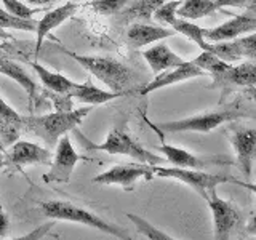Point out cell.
I'll use <instances>...</instances> for the list:
<instances>
[{
    "label": "cell",
    "instance_id": "13",
    "mask_svg": "<svg viewBox=\"0 0 256 240\" xmlns=\"http://www.w3.org/2000/svg\"><path fill=\"white\" fill-rule=\"evenodd\" d=\"M256 2L250 6V10L244 14H234L230 16V20L220 24V26L212 29H204V37L206 42L216 44V42H229L248 32L256 30Z\"/></svg>",
    "mask_w": 256,
    "mask_h": 240
},
{
    "label": "cell",
    "instance_id": "32",
    "mask_svg": "<svg viewBox=\"0 0 256 240\" xmlns=\"http://www.w3.org/2000/svg\"><path fill=\"white\" fill-rule=\"evenodd\" d=\"M53 226H54V222L53 221H48V222L42 224V226L36 228L34 230H30L29 234L21 236V237H16L13 240H42L45 236L50 234V230L53 229Z\"/></svg>",
    "mask_w": 256,
    "mask_h": 240
},
{
    "label": "cell",
    "instance_id": "38",
    "mask_svg": "<svg viewBox=\"0 0 256 240\" xmlns=\"http://www.w3.org/2000/svg\"><path fill=\"white\" fill-rule=\"evenodd\" d=\"M0 38H10V36L6 34L5 29H0Z\"/></svg>",
    "mask_w": 256,
    "mask_h": 240
},
{
    "label": "cell",
    "instance_id": "12",
    "mask_svg": "<svg viewBox=\"0 0 256 240\" xmlns=\"http://www.w3.org/2000/svg\"><path fill=\"white\" fill-rule=\"evenodd\" d=\"M157 150L162 152L165 158L174 166L180 168H192V170H205V168L210 166H226L232 165L234 162L221 154L216 156H196L192 152L182 149V148H176L172 144L162 142L160 146H157Z\"/></svg>",
    "mask_w": 256,
    "mask_h": 240
},
{
    "label": "cell",
    "instance_id": "8",
    "mask_svg": "<svg viewBox=\"0 0 256 240\" xmlns=\"http://www.w3.org/2000/svg\"><path fill=\"white\" fill-rule=\"evenodd\" d=\"M154 165L148 164H122L114 165L104 173L94 176V184H102V186H120L125 190H132L133 186L140 180L150 181L154 178Z\"/></svg>",
    "mask_w": 256,
    "mask_h": 240
},
{
    "label": "cell",
    "instance_id": "24",
    "mask_svg": "<svg viewBox=\"0 0 256 240\" xmlns=\"http://www.w3.org/2000/svg\"><path fill=\"white\" fill-rule=\"evenodd\" d=\"M220 6L214 0H182V4L176 8V14L184 20H200L218 12Z\"/></svg>",
    "mask_w": 256,
    "mask_h": 240
},
{
    "label": "cell",
    "instance_id": "19",
    "mask_svg": "<svg viewBox=\"0 0 256 240\" xmlns=\"http://www.w3.org/2000/svg\"><path fill=\"white\" fill-rule=\"evenodd\" d=\"M166 2L170 0H130L124 10L114 16V22L128 26L134 21H150L154 13Z\"/></svg>",
    "mask_w": 256,
    "mask_h": 240
},
{
    "label": "cell",
    "instance_id": "11",
    "mask_svg": "<svg viewBox=\"0 0 256 240\" xmlns=\"http://www.w3.org/2000/svg\"><path fill=\"white\" fill-rule=\"evenodd\" d=\"M84 160V157L77 154L74 146H72L70 138L68 134H64L62 138L56 144V150H54V158L50 164L52 168L50 172H46L44 174V181L46 184H64L70 181V174L74 172L76 165Z\"/></svg>",
    "mask_w": 256,
    "mask_h": 240
},
{
    "label": "cell",
    "instance_id": "40",
    "mask_svg": "<svg viewBox=\"0 0 256 240\" xmlns=\"http://www.w3.org/2000/svg\"><path fill=\"white\" fill-rule=\"evenodd\" d=\"M242 240H256V237L250 236V237H245V238H242Z\"/></svg>",
    "mask_w": 256,
    "mask_h": 240
},
{
    "label": "cell",
    "instance_id": "4",
    "mask_svg": "<svg viewBox=\"0 0 256 240\" xmlns=\"http://www.w3.org/2000/svg\"><path fill=\"white\" fill-rule=\"evenodd\" d=\"M246 112L244 109H238L236 106H229L218 110H208L204 114H197L192 117L172 120V122L162 124H150L156 132H166V133H178V132H196V133H210L220 125L232 122L240 117H245Z\"/></svg>",
    "mask_w": 256,
    "mask_h": 240
},
{
    "label": "cell",
    "instance_id": "30",
    "mask_svg": "<svg viewBox=\"0 0 256 240\" xmlns=\"http://www.w3.org/2000/svg\"><path fill=\"white\" fill-rule=\"evenodd\" d=\"M5 10L16 16V18H21V20H32V16L36 13H38V10L36 8H30L29 5L20 2V0H2Z\"/></svg>",
    "mask_w": 256,
    "mask_h": 240
},
{
    "label": "cell",
    "instance_id": "23",
    "mask_svg": "<svg viewBox=\"0 0 256 240\" xmlns=\"http://www.w3.org/2000/svg\"><path fill=\"white\" fill-rule=\"evenodd\" d=\"M32 69L36 70V74L38 76L40 82L44 84L45 88H48L50 92L56 93V94H61V96H68L70 98V90L74 86V82L70 78L64 77L62 74H58V72H53V70H48L46 68H44L42 64L38 62H30Z\"/></svg>",
    "mask_w": 256,
    "mask_h": 240
},
{
    "label": "cell",
    "instance_id": "27",
    "mask_svg": "<svg viewBox=\"0 0 256 240\" xmlns=\"http://www.w3.org/2000/svg\"><path fill=\"white\" fill-rule=\"evenodd\" d=\"M194 62L202 70H205L206 74H210L212 77L221 74V72H224L230 66L229 62H226V61H222L221 58H218V56H216L213 52H202L194 60Z\"/></svg>",
    "mask_w": 256,
    "mask_h": 240
},
{
    "label": "cell",
    "instance_id": "35",
    "mask_svg": "<svg viewBox=\"0 0 256 240\" xmlns=\"http://www.w3.org/2000/svg\"><path fill=\"white\" fill-rule=\"evenodd\" d=\"M245 232H246L248 236L256 237V210H254V213L252 214V218L248 220L246 226H245Z\"/></svg>",
    "mask_w": 256,
    "mask_h": 240
},
{
    "label": "cell",
    "instance_id": "28",
    "mask_svg": "<svg viewBox=\"0 0 256 240\" xmlns=\"http://www.w3.org/2000/svg\"><path fill=\"white\" fill-rule=\"evenodd\" d=\"M37 22L34 20H21L10 14L5 8L0 6V29H16V30H26V32H36Z\"/></svg>",
    "mask_w": 256,
    "mask_h": 240
},
{
    "label": "cell",
    "instance_id": "9",
    "mask_svg": "<svg viewBox=\"0 0 256 240\" xmlns=\"http://www.w3.org/2000/svg\"><path fill=\"white\" fill-rule=\"evenodd\" d=\"M181 4H182V0H170V2L164 4L154 13V18L158 22H164V24H168V26H172V29L174 32H178V34L190 38L192 42H196L200 48H202V52H210L212 44L205 40L204 28L196 26V24L190 22L189 20L180 18V16L176 14V8H178Z\"/></svg>",
    "mask_w": 256,
    "mask_h": 240
},
{
    "label": "cell",
    "instance_id": "26",
    "mask_svg": "<svg viewBox=\"0 0 256 240\" xmlns=\"http://www.w3.org/2000/svg\"><path fill=\"white\" fill-rule=\"evenodd\" d=\"M126 218H130V221L134 224L136 230H138L140 234H142L146 238H149V240H178V238H174L172 236H168L166 232L156 228L154 224H150L149 221H146L138 214L126 213Z\"/></svg>",
    "mask_w": 256,
    "mask_h": 240
},
{
    "label": "cell",
    "instance_id": "17",
    "mask_svg": "<svg viewBox=\"0 0 256 240\" xmlns=\"http://www.w3.org/2000/svg\"><path fill=\"white\" fill-rule=\"evenodd\" d=\"M210 52L226 62H234L240 58H248L256 62V32L242 38H234L229 42L212 44Z\"/></svg>",
    "mask_w": 256,
    "mask_h": 240
},
{
    "label": "cell",
    "instance_id": "14",
    "mask_svg": "<svg viewBox=\"0 0 256 240\" xmlns=\"http://www.w3.org/2000/svg\"><path fill=\"white\" fill-rule=\"evenodd\" d=\"M229 140L236 150L237 165L245 174V178L252 176V165L256 158V128L238 126L229 133Z\"/></svg>",
    "mask_w": 256,
    "mask_h": 240
},
{
    "label": "cell",
    "instance_id": "2",
    "mask_svg": "<svg viewBox=\"0 0 256 240\" xmlns=\"http://www.w3.org/2000/svg\"><path fill=\"white\" fill-rule=\"evenodd\" d=\"M40 212H42L46 218H52L54 221H68V222L82 224V226L101 230L104 234H109L118 240H134L126 229L101 218L100 214L93 213L84 205L69 202V200H50V202H44V204H40Z\"/></svg>",
    "mask_w": 256,
    "mask_h": 240
},
{
    "label": "cell",
    "instance_id": "25",
    "mask_svg": "<svg viewBox=\"0 0 256 240\" xmlns=\"http://www.w3.org/2000/svg\"><path fill=\"white\" fill-rule=\"evenodd\" d=\"M0 74H5L6 77L16 80V82L26 90L29 98L34 101L36 94H37V85L34 84V80L29 77V74L20 66V64L8 61L6 58H4L2 53H0Z\"/></svg>",
    "mask_w": 256,
    "mask_h": 240
},
{
    "label": "cell",
    "instance_id": "33",
    "mask_svg": "<svg viewBox=\"0 0 256 240\" xmlns=\"http://www.w3.org/2000/svg\"><path fill=\"white\" fill-rule=\"evenodd\" d=\"M8 229H10V218H8L4 206L0 205V240H4L6 237Z\"/></svg>",
    "mask_w": 256,
    "mask_h": 240
},
{
    "label": "cell",
    "instance_id": "37",
    "mask_svg": "<svg viewBox=\"0 0 256 240\" xmlns=\"http://www.w3.org/2000/svg\"><path fill=\"white\" fill-rule=\"evenodd\" d=\"M29 4H32V5H48V4H53V2H58V0H28Z\"/></svg>",
    "mask_w": 256,
    "mask_h": 240
},
{
    "label": "cell",
    "instance_id": "7",
    "mask_svg": "<svg viewBox=\"0 0 256 240\" xmlns=\"http://www.w3.org/2000/svg\"><path fill=\"white\" fill-rule=\"evenodd\" d=\"M205 202L210 208L213 218V240H230L232 234L242 224V210L236 204L221 198L216 189L210 190Z\"/></svg>",
    "mask_w": 256,
    "mask_h": 240
},
{
    "label": "cell",
    "instance_id": "39",
    "mask_svg": "<svg viewBox=\"0 0 256 240\" xmlns=\"http://www.w3.org/2000/svg\"><path fill=\"white\" fill-rule=\"evenodd\" d=\"M5 166V158H4V152H0V168Z\"/></svg>",
    "mask_w": 256,
    "mask_h": 240
},
{
    "label": "cell",
    "instance_id": "10",
    "mask_svg": "<svg viewBox=\"0 0 256 240\" xmlns=\"http://www.w3.org/2000/svg\"><path fill=\"white\" fill-rule=\"evenodd\" d=\"M210 88L221 90V102L226 98V94L236 90V88H252L256 93V62L246 61L238 64V66H232L230 64L221 74L213 76V82Z\"/></svg>",
    "mask_w": 256,
    "mask_h": 240
},
{
    "label": "cell",
    "instance_id": "20",
    "mask_svg": "<svg viewBox=\"0 0 256 240\" xmlns=\"http://www.w3.org/2000/svg\"><path fill=\"white\" fill-rule=\"evenodd\" d=\"M174 34L176 32L173 29L154 26V24L133 22L126 30V40L132 48H141L154 42H158V40H162V38H168Z\"/></svg>",
    "mask_w": 256,
    "mask_h": 240
},
{
    "label": "cell",
    "instance_id": "16",
    "mask_svg": "<svg viewBox=\"0 0 256 240\" xmlns=\"http://www.w3.org/2000/svg\"><path fill=\"white\" fill-rule=\"evenodd\" d=\"M205 76H206V72L200 69L194 61H184L182 64H180V66H176L173 69L160 72L158 76L154 77L152 82L141 86V90L138 93L144 96V94H149L156 90H160V88L170 86V85L184 82V80L196 78V77H205Z\"/></svg>",
    "mask_w": 256,
    "mask_h": 240
},
{
    "label": "cell",
    "instance_id": "18",
    "mask_svg": "<svg viewBox=\"0 0 256 240\" xmlns=\"http://www.w3.org/2000/svg\"><path fill=\"white\" fill-rule=\"evenodd\" d=\"M80 8H82V5H80V4L68 2V4L58 6V8H54V10L46 12L42 16V20H38V22H37V30H36V34H37L36 56H38V52H40V48H42L44 38L48 34H50L52 30H54L56 28H60L64 21H68L69 18H72V16H74L80 10Z\"/></svg>",
    "mask_w": 256,
    "mask_h": 240
},
{
    "label": "cell",
    "instance_id": "15",
    "mask_svg": "<svg viewBox=\"0 0 256 240\" xmlns=\"http://www.w3.org/2000/svg\"><path fill=\"white\" fill-rule=\"evenodd\" d=\"M4 158H5V166H12V168L38 165V164H52L50 150L30 141H18L12 144L10 149L4 152Z\"/></svg>",
    "mask_w": 256,
    "mask_h": 240
},
{
    "label": "cell",
    "instance_id": "5",
    "mask_svg": "<svg viewBox=\"0 0 256 240\" xmlns=\"http://www.w3.org/2000/svg\"><path fill=\"white\" fill-rule=\"evenodd\" d=\"M85 148L88 150H101L112 156H128L134 160H138L140 164H148V165H160L165 162L164 157L152 154L150 150L141 146V144L126 132L125 126H114L101 144L85 142Z\"/></svg>",
    "mask_w": 256,
    "mask_h": 240
},
{
    "label": "cell",
    "instance_id": "34",
    "mask_svg": "<svg viewBox=\"0 0 256 240\" xmlns=\"http://www.w3.org/2000/svg\"><path fill=\"white\" fill-rule=\"evenodd\" d=\"M216 5L220 6V10L226 6H237V8H244L246 6V0H214Z\"/></svg>",
    "mask_w": 256,
    "mask_h": 240
},
{
    "label": "cell",
    "instance_id": "6",
    "mask_svg": "<svg viewBox=\"0 0 256 240\" xmlns=\"http://www.w3.org/2000/svg\"><path fill=\"white\" fill-rule=\"evenodd\" d=\"M154 174L160 176V178H170V180L186 184V186L194 189L204 200H206L210 190L216 189L220 184H224V182L237 184V181H238V180L232 178V176L210 174L202 170H192V168H180V166H157V165H154Z\"/></svg>",
    "mask_w": 256,
    "mask_h": 240
},
{
    "label": "cell",
    "instance_id": "21",
    "mask_svg": "<svg viewBox=\"0 0 256 240\" xmlns=\"http://www.w3.org/2000/svg\"><path fill=\"white\" fill-rule=\"evenodd\" d=\"M142 56L150 66L154 76H158L160 72L173 69V68L180 66V64L184 62V60L181 58V56H178L174 52H172V48L164 42L149 46L146 52H142Z\"/></svg>",
    "mask_w": 256,
    "mask_h": 240
},
{
    "label": "cell",
    "instance_id": "1",
    "mask_svg": "<svg viewBox=\"0 0 256 240\" xmlns=\"http://www.w3.org/2000/svg\"><path fill=\"white\" fill-rule=\"evenodd\" d=\"M60 50L68 54L69 58L77 61L85 70H88L93 77H96L106 85L110 92L132 94L134 92H140L141 88L136 86V74L126 66V64L120 62L114 58H108V56H88V54H78L74 52H69L66 48H60Z\"/></svg>",
    "mask_w": 256,
    "mask_h": 240
},
{
    "label": "cell",
    "instance_id": "36",
    "mask_svg": "<svg viewBox=\"0 0 256 240\" xmlns=\"http://www.w3.org/2000/svg\"><path fill=\"white\" fill-rule=\"evenodd\" d=\"M237 186H242L248 190H252L253 194H256V182H244V181H237Z\"/></svg>",
    "mask_w": 256,
    "mask_h": 240
},
{
    "label": "cell",
    "instance_id": "22",
    "mask_svg": "<svg viewBox=\"0 0 256 240\" xmlns=\"http://www.w3.org/2000/svg\"><path fill=\"white\" fill-rule=\"evenodd\" d=\"M69 96L74 100H78L80 102L86 104V106H100V104L109 102L112 100L122 98L125 94L110 92V90H101V88L94 86L92 84V80H86L84 84L74 82V86H72Z\"/></svg>",
    "mask_w": 256,
    "mask_h": 240
},
{
    "label": "cell",
    "instance_id": "31",
    "mask_svg": "<svg viewBox=\"0 0 256 240\" xmlns=\"http://www.w3.org/2000/svg\"><path fill=\"white\" fill-rule=\"evenodd\" d=\"M0 122L6 126H13V128H22V116L18 114L12 106L4 101V98L0 96Z\"/></svg>",
    "mask_w": 256,
    "mask_h": 240
},
{
    "label": "cell",
    "instance_id": "29",
    "mask_svg": "<svg viewBox=\"0 0 256 240\" xmlns=\"http://www.w3.org/2000/svg\"><path fill=\"white\" fill-rule=\"evenodd\" d=\"M130 0H90L84 6L102 16H116L126 6Z\"/></svg>",
    "mask_w": 256,
    "mask_h": 240
},
{
    "label": "cell",
    "instance_id": "3",
    "mask_svg": "<svg viewBox=\"0 0 256 240\" xmlns=\"http://www.w3.org/2000/svg\"><path fill=\"white\" fill-rule=\"evenodd\" d=\"M92 109L93 106H84L76 110H58L46 116H22V128L36 134L46 146L54 148L64 134L84 122Z\"/></svg>",
    "mask_w": 256,
    "mask_h": 240
}]
</instances>
